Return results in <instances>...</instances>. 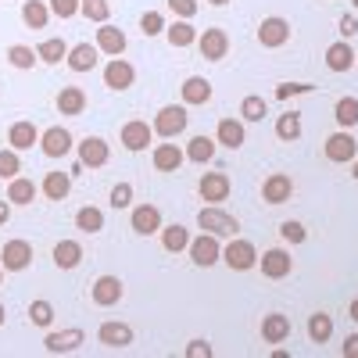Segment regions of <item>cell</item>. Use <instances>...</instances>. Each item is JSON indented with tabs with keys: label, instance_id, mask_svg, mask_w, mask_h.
<instances>
[{
	"label": "cell",
	"instance_id": "obj_1",
	"mask_svg": "<svg viewBox=\"0 0 358 358\" xmlns=\"http://www.w3.org/2000/svg\"><path fill=\"white\" fill-rule=\"evenodd\" d=\"M197 226L204 233H215L219 241L222 236H236L241 233V222H236V215H229L222 204H204L201 212H197Z\"/></svg>",
	"mask_w": 358,
	"mask_h": 358
},
{
	"label": "cell",
	"instance_id": "obj_2",
	"mask_svg": "<svg viewBox=\"0 0 358 358\" xmlns=\"http://www.w3.org/2000/svg\"><path fill=\"white\" fill-rule=\"evenodd\" d=\"M187 122H190L187 104H165V108L155 115L151 129H155V136H162V140H176L179 133L187 129Z\"/></svg>",
	"mask_w": 358,
	"mask_h": 358
},
{
	"label": "cell",
	"instance_id": "obj_3",
	"mask_svg": "<svg viewBox=\"0 0 358 358\" xmlns=\"http://www.w3.org/2000/svg\"><path fill=\"white\" fill-rule=\"evenodd\" d=\"M322 155L326 162H334V165H351L358 158V143L351 136V129H337L322 140Z\"/></svg>",
	"mask_w": 358,
	"mask_h": 358
},
{
	"label": "cell",
	"instance_id": "obj_4",
	"mask_svg": "<svg viewBox=\"0 0 358 358\" xmlns=\"http://www.w3.org/2000/svg\"><path fill=\"white\" fill-rule=\"evenodd\" d=\"M222 262L233 273H248V268H258V251H255L251 241H244V236H229V244L222 248Z\"/></svg>",
	"mask_w": 358,
	"mask_h": 358
},
{
	"label": "cell",
	"instance_id": "obj_5",
	"mask_svg": "<svg viewBox=\"0 0 358 358\" xmlns=\"http://www.w3.org/2000/svg\"><path fill=\"white\" fill-rule=\"evenodd\" d=\"M197 50L204 62H222V57L229 54V36H226V29L219 25H208L197 33Z\"/></svg>",
	"mask_w": 358,
	"mask_h": 358
},
{
	"label": "cell",
	"instance_id": "obj_6",
	"mask_svg": "<svg viewBox=\"0 0 358 358\" xmlns=\"http://www.w3.org/2000/svg\"><path fill=\"white\" fill-rule=\"evenodd\" d=\"M187 251H190V262H194L197 268H212L215 262H222V244H219V236H215V233H201V236H194Z\"/></svg>",
	"mask_w": 358,
	"mask_h": 358
},
{
	"label": "cell",
	"instance_id": "obj_7",
	"mask_svg": "<svg viewBox=\"0 0 358 358\" xmlns=\"http://www.w3.org/2000/svg\"><path fill=\"white\" fill-rule=\"evenodd\" d=\"M76 151H79V162L86 165V169H104L108 162H111V147H108V140L104 136H83L79 143H76Z\"/></svg>",
	"mask_w": 358,
	"mask_h": 358
},
{
	"label": "cell",
	"instance_id": "obj_8",
	"mask_svg": "<svg viewBox=\"0 0 358 358\" xmlns=\"http://www.w3.org/2000/svg\"><path fill=\"white\" fill-rule=\"evenodd\" d=\"M118 136H122V147H126V151L140 155V151H147V147H151L155 129H151V122H143V118H129V122H122Z\"/></svg>",
	"mask_w": 358,
	"mask_h": 358
},
{
	"label": "cell",
	"instance_id": "obj_9",
	"mask_svg": "<svg viewBox=\"0 0 358 358\" xmlns=\"http://www.w3.org/2000/svg\"><path fill=\"white\" fill-rule=\"evenodd\" d=\"M97 341H101L104 348H111V351H126V348H133L136 334H133V326H129V322L108 319V322H101V330H97Z\"/></svg>",
	"mask_w": 358,
	"mask_h": 358
},
{
	"label": "cell",
	"instance_id": "obj_10",
	"mask_svg": "<svg viewBox=\"0 0 358 358\" xmlns=\"http://www.w3.org/2000/svg\"><path fill=\"white\" fill-rule=\"evenodd\" d=\"M76 147V140H72V133L65 129V126H47L43 133H40V151L47 155V158H65L69 151Z\"/></svg>",
	"mask_w": 358,
	"mask_h": 358
},
{
	"label": "cell",
	"instance_id": "obj_11",
	"mask_svg": "<svg viewBox=\"0 0 358 358\" xmlns=\"http://www.w3.org/2000/svg\"><path fill=\"white\" fill-rule=\"evenodd\" d=\"M258 268L265 280H287L294 273V258L283 248H268L265 255H258Z\"/></svg>",
	"mask_w": 358,
	"mask_h": 358
},
{
	"label": "cell",
	"instance_id": "obj_12",
	"mask_svg": "<svg viewBox=\"0 0 358 358\" xmlns=\"http://www.w3.org/2000/svg\"><path fill=\"white\" fill-rule=\"evenodd\" d=\"M122 294H126V287H122L118 276H97L94 283H90V297H94L97 308H115L118 301H122Z\"/></svg>",
	"mask_w": 358,
	"mask_h": 358
},
{
	"label": "cell",
	"instance_id": "obj_13",
	"mask_svg": "<svg viewBox=\"0 0 358 358\" xmlns=\"http://www.w3.org/2000/svg\"><path fill=\"white\" fill-rule=\"evenodd\" d=\"M287 40H290V22H287V18H280V15L262 18V25H258V43H262L265 50H276V47H283Z\"/></svg>",
	"mask_w": 358,
	"mask_h": 358
},
{
	"label": "cell",
	"instance_id": "obj_14",
	"mask_svg": "<svg viewBox=\"0 0 358 358\" xmlns=\"http://www.w3.org/2000/svg\"><path fill=\"white\" fill-rule=\"evenodd\" d=\"M229 190H233V183H229L226 172H204V176L197 179V194H201V201H208V204H222V201L229 197Z\"/></svg>",
	"mask_w": 358,
	"mask_h": 358
},
{
	"label": "cell",
	"instance_id": "obj_15",
	"mask_svg": "<svg viewBox=\"0 0 358 358\" xmlns=\"http://www.w3.org/2000/svg\"><path fill=\"white\" fill-rule=\"evenodd\" d=\"M136 83V69L126 62V57H111L104 65V86L115 90V94H126V90Z\"/></svg>",
	"mask_w": 358,
	"mask_h": 358
},
{
	"label": "cell",
	"instance_id": "obj_16",
	"mask_svg": "<svg viewBox=\"0 0 358 358\" xmlns=\"http://www.w3.org/2000/svg\"><path fill=\"white\" fill-rule=\"evenodd\" d=\"M29 262H33V244H29V241H8L4 251H0V265H4V273H25Z\"/></svg>",
	"mask_w": 358,
	"mask_h": 358
},
{
	"label": "cell",
	"instance_id": "obj_17",
	"mask_svg": "<svg viewBox=\"0 0 358 358\" xmlns=\"http://www.w3.org/2000/svg\"><path fill=\"white\" fill-rule=\"evenodd\" d=\"M83 344H86V334L79 330V326H72V330H54V334L43 337V348H47L50 355H72V351H79Z\"/></svg>",
	"mask_w": 358,
	"mask_h": 358
},
{
	"label": "cell",
	"instance_id": "obj_18",
	"mask_svg": "<svg viewBox=\"0 0 358 358\" xmlns=\"http://www.w3.org/2000/svg\"><path fill=\"white\" fill-rule=\"evenodd\" d=\"M129 226H133V233H140V236H151V233H162V208L158 204H136L133 208V215H129Z\"/></svg>",
	"mask_w": 358,
	"mask_h": 358
},
{
	"label": "cell",
	"instance_id": "obj_19",
	"mask_svg": "<svg viewBox=\"0 0 358 358\" xmlns=\"http://www.w3.org/2000/svg\"><path fill=\"white\" fill-rule=\"evenodd\" d=\"M290 197H294V179L287 172L265 176V183H262V201L265 204H287Z\"/></svg>",
	"mask_w": 358,
	"mask_h": 358
},
{
	"label": "cell",
	"instance_id": "obj_20",
	"mask_svg": "<svg viewBox=\"0 0 358 358\" xmlns=\"http://www.w3.org/2000/svg\"><path fill=\"white\" fill-rule=\"evenodd\" d=\"M94 43H97V50H101V54H108V57H122V54H126V47H129L126 33H122L118 25H111V22H104V25L97 29Z\"/></svg>",
	"mask_w": 358,
	"mask_h": 358
},
{
	"label": "cell",
	"instance_id": "obj_21",
	"mask_svg": "<svg viewBox=\"0 0 358 358\" xmlns=\"http://www.w3.org/2000/svg\"><path fill=\"white\" fill-rule=\"evenodd\" d=\"M355 47H351V40H334L330 47H326V57H322V62H326V69H330V72H337V76H344V72H351L355 69Z\"/></svg>",
	"mask_w": 358,
	"mask_h": 358
},
{
	"label": "cell",
	"instance_id": "obj_22",
	"mask_svg": "<svg viewBox=\"0 0 358 358\" xmlns=\"http://www.w3.org/2000/svg\"><path fill=\"white\" fill-rule=\"evenodd\" d=\"M212 83H208L204 76H190V79H183V86H179V97H183V104L187 108H201V104H208L212 101Z\"/></svg>",
	"mask_w": 358,
	"mask_h": 358
},
{
	"label": "cell",
	"instance_id": "obj_23",
	"mask_svg": "<svg viewBox=\"0 0 358 358\" xmlns=\"http://www.w3.org/2000/svg\"><path fill=\"white\" fill-rule=\"evenodd\" d=\"M215 143L229 147V151H241L248 143V129H244V118H222L219 129H215Z\"/></svg>",
	"mask_w": 358,
	"mask_h": 358
},
{
	"label": "cell",
	"instance_id": "obj_24",
	"mask_svg": "<svg viewBox=\"0 0 358 358\" xmlns=\"http://www.w3.org/2000/svg\"><path fill=\"white\" fill-rule=\"evenodd\" d=\"M97 57H101V50H97V43H76V47H69V57H65V62H69V69L72 72H94L97 69Z\"/></svg>",
	"mask_w": 358,
	"mask_h": 358
},
{
	"label": "cell",
	"instance_id": "obj_25",
	"mask_svg": "<svg viewBox=\"0 0 358 358\" xmlns=\"http://www.w3.org/2000/svg\"><path fill=\"white\" fill-rule=\"evenodd\" d=\"M258 330H262V341H265V344H283V341L290 337L294 326H290V319H287L283 312H268V315L262 319Z\"/></svg>",
	"mask_w": 358,
	"mask_h": 358
},
{
	"label": "cell",
	"instance_id": "obj_26",
	"mask_svg": "<svg viewBox=\"0 0 358 358\" xmlns=\"http://www.w3.org/2000/svg\"><path fill=\"white\" fill-rule=\"evenodd\" d=\"M40 143V133H36V122H29V118H18V122H11L8 129V147H15V151H29V147Z\"/></svg>",
	"mask_w": 358,
	"mask_h": 358
},
{
	"label": "cell",
	"instance_id": "obj_27",
	"mask_svg": "<svg viewBox=\"0 0 358 358\" xmlns=\"http://www.w3.org/2000/svg\"><path fill=\"white\" fill-rule=\"evenodd\" d=\"M40 194H43L47 201H69V194H72V176L62 172V169L47 172L43 183H40Z\"/></svg>",
	"mask_w": 358,
	"mask_h": 358
},
{
	"label": "cell",
	"instance_id": "obj_28",
	"mask_svg": "<svg viewBox=\"0 0 358 358\" xmlns=\"http://www.w3.org/2000/svg\"><path fill=\"white\" fill-rule=\"evenodd\" d=\"M151 162L158 172H179L187 162V151H179V143H158L151 151Z\"/></svg>",
	"mask_w": 358,
	"mask_h": 358
},
{
	"label": "cell",
	"instance_id": "obj_29",
	"mask_svg": "<svg viewBox=\"0 0 358 358\" xmlns=\"http://www.w3.org/2000/svg\"><path fill=\"white\" fill-rule=\"evenodd\" d=\"M54 108L62 115H69V118H76V115L86 111V94L79 86H62V90H57V97H54Z\"/></svg>",
	"mask_w": 358,
	"mask_h": 358
},
{
	"label": "cell",
	"instance_id": "obj_30",
	"mask_svg": "<svg viewBox=\"0 0 358 358\" xmlns=\"http://www.w3.org/2000/svg\"><path fill=\"white\" fill-rule=\"evenodd\" d=\"M83 262V244L79 241H57L54 244V265L65 268V273H72V268H79Z\"/></svg>",
	"mask_w": 358,
	"mask_h": 358
},
{
	"label": "cell",
	"instance_id": "obj_31",
	"mask_svg": "<svg viewBox=\"0 0 358 358\" xmlns=\"http://www.w3.org/2000/svg\"><path fill=\"white\" fill-rule=\"evenodd\" d=\"M165 40L176 47V50H183V47H194L197 43V29L187 22V18H176L172 25H165Z\"/></svg>",
	"mask_w": 358,
	"mask_h": 358
},
{
	"label": "cell",
	"instance_id": "obj_32",
	"mask_svg": "<svg viewBox=\"0 0 358 358\" xmlns=\"http://www.w3.org/2000/svg\"><path fill=\"white\" fill-rule=\"evenodd\" d=\"M215 151H219L215 136H190V143H187V162H194V165H208V162L215 158Z\"/></svg>",
	"mask_w": 358,
	"mask_h": 358
},
{
	"label": "cell",
	"instance_id": "obj_33",
	"mask_svg": "<svg viewBox=\"0 0 358 358\" xmlns=\"http://www.w3.org/2000/svg\"><path fill=\"white\" fill-rule=\"evenodd\" d=\"M190 229L187 226H179V222H172V226H162V248L169 251V255H179V251H187L190 248Z\"/></svg>",
	"mask_w": 358,
	"mask_h": 358
},
{
	"label": "cell",
	"instance_id": "obj_34",
	"mask_svg": "<svg viewBox=\"0 0 358 358\" xmlns=\"http://www.w3.org/2000/svg\"><path fill=\"white\" fill-rule=\"evenodd\" d=\"M8 201H11L15 208L33 204V201H36V183H33V179H25V176L8 179Z\"/></svg>",
	"mask_w": 358,
	"mask_h": 358
},
{
	"label": "cell",
	"instance_id": "obj_35",
	"mask_svg": "<svg viewBox=\"0 0 358 358\" xmlns=\"http://www.w3.org/2000/svg\"><path fill=\"white\" fill-rule=\"evenodd\" d=\"M22 22H25V29H47L50 25V4L47 0H25Z\"/></svg>",
	"mask_w": 358,
	"mask_h": 358
},
{
	"label": "cell",
	"instance_id": "obj_36",
	"mask_svg": "<svg viewBox=\"0 0 358 358\" xmlns=\"http://www.w3.org/2000/svg\"><path fill=\"white\" fill-rule=\"evenodd\" d=\"M330 337H334V315H326V312L308 315V341L312 344H330Z\"/></svg>",
	"mask_w": 358,
	"mask_h": 358
},
{
	"label": "cell",
	"instance_id": "obj_37",
	"mask_svg": "<svg viewBox=\"0 0 358 358\" xmlns=\"http://www.w3.org/2000/svg\"><path fill=\"white\" fill-rule=\"evenodd\" d=\"M301 133H305V126H301V115H297V111L276 115V136H280V140L294 143V140H301Z\"/></svg>",
	"mask_w": 358,
	"mask_h": 358
},
{
	"label": "cell",
	"instance_id": "obj_38",
	"mask_svg": "<svg viewBox=\"0 0 358 358\" xmlns=\"http://www.w3.org/2000/svg\"><path fill=\"white\" fill-rule=\"evenodd\" d=\"M76 229H83V233H101L104 229V212L101 208H94V204H83L79 212H76Z\"/></svg>",
	"mask_w": 358,
	"mask_h": 358
},
{
	"label": "cell",
	"instance_id": "obj_39",
	"mask_svg": "<svg viewBox=\"0 0 358 358\" xmlns=\"http://www.w3.org/2000/svg\"><path fill=\"white\" fill-rule=\"evenodd\" d=\"M36 62H40V54H36L33 47H25V43H11V47H8V65H11V69L29 72V69H36Z\"/></svg>",
	"mask_w": 358,
	"mask_h": 358
},
{
	"label": "cell",
	"instance_id": "obj_40",
	"mask_svg": "<svg viewBox=\"0 0 358 358\" xmlns=\"http://www.w3.org/2000/svg\"><path fill=\"white\" fill-rule=\"evenodd\" d=\"M334 118L341 129H355L358 126V97H341L334 104Z\"/></svg>",
	"mask_w": 358,
	"mask_h": 358
},
{
	"label": "cell",
	"instance_id": "obj_41",
	"mask_svg": "<svg viewBox=\"0 0 358 358\" xmlns=\"http://www.w3.org/2000/svg\"><path fill=\"white\" fill-rule=\"evenodd\" d=\"M36 54H40V62H43V65H62L65 57H69V47H65V40L50 36V40H43V43L36 47Z\"/></svg>",
	"mask_w": 358,
	"mask_h": 358
},
{
	"label": "cell",
	"instance_id": "obj_42",
	"mask_svg": "<svg viewBox=\"0 0 358 358\" xmlns=\"http://www.w3.org/2000/svg\"><path fill=\"white\" fill-rule=\"evenodd\" d=\"M79 15L90 18V22H97V25H104V22H111V4H108V0H79Z\"/></svg>",
	"mask_w": 358,
	"mask_h": 358
},
{
	"label": "cell",
	"instance_id": "obj_43",
	"mask_svg": "<svg viewBox=\"0 0 358 358\" xmlns=\"http://www.w3.org/2000/svg\"><path fill=\"white\" fill-rule=\"evenodd\" d=\"M265 115H268V104H265V97H258V94H248V97L241 101V118H244V122H262Z\"/></svg>",
	"mask_w": 358,
	"mask_h": 358
},
{
	"label": "cell",
	"instance_id": "obj_44",
	"mask_svg": "<svg viewBox=\"0 0 358 358\" xmlns=\"http://www.w3.org/2000/svg\"><path fill=\"white\" fill-rule=\"evenodd\" d=\"M29 322H33L36 330H50V322H54V305L43 301V297H40V301H33V305H29Z\"/></svg>",
	"mask_w": 358,
	"mask_h": 358
},
{
	"label": "cell",
	"instance_id": "obj_45",
	"mask_svg": "<svg viewBox=\"0 0 358 358\" xmlns=\"http://www.w3.org/2000/svg\"><path fill=\"white\" fill-rule=\"evenodd\" d=\"M15 176H22V158L15 147H4L0 151V179H15Z\"/></svg>",
	"mask_w": 358,
	"mask_h": 358
},
{
	"label": "cell",
	"instance_id": "obj_46",
	"mask_svg": "<svg viewBox=\"0 0 358 358\" xmlns=\"http://www.w3.org/2000/svg\"><path fill=\"white\" fill-rule=\"evenodd\" d=\"M312 90H315V83H280V86L273 90V97H276V101H290V97L312 94Z\"/></svg>",
	"mask_w": 358,
	"mask_h": 358
},
{
	"label": "cell",
	"instance_id": "obj_47",
	"mask_svg": "<svg viewBox=\"0 0 358 358\" xmlns=\"http://www.w3.org/2000/svg\"><path fill=\"white\" fill-rule=\"evenodd\" d=\"M280 236H283L287 244H305V241H308V229H305L301 222L287 219V222H280Z\"/></svg>",
	"mask_w": 358,
	"mask_h": 358
},
{
	"label": "cell",
	"instance_id": "obj_48",
	"mask_svg": "<svg viewBox=\"0 0 358 358\" xmlns=\"http://www.w3.org/2000/svg\"><path fill=\"white\" fill-rule=\"evenodd\" d=\"M140 33H143V36H162V33H165L162 11H147V15L140 18Z\"/></svg>",
	"mask_w": 358,
	"mask_h": 358
},
{
	"label": "cell",
	"instance_id": "obj_49",
	"mask_svg": "<svg viewBox=\"0 0 358 358\" xmlns=\"http://www.w3.org/2000/svg\"><path fill=\"white\" fill-rule=\"evenodd\" d=\"M129 204H133V183H115L111 187V208L122 212V208H129Z\"/></svg>",
	"mask_w": 358,
	"mask_h": 358
},
{
	"label": "cell",
	"instance_id": "obj_50",
	"mask_svg": "<svg viewBox=\"0 0 358 358\" xmlns=\"http://www.w3.org/2000/svg\"><path fill=\"white\" fill-rule=\"evenodd\" d=\"M165 4H169V11L176 15V18H194L197 11H201V4H197V0H165Z\"/></svg>",
	"mask_w": 358,
	"mask_h": 358
},
{
	"label": "cell",
	"instance_id": "obj_51",
	"mask_svg": "<svg viewBox=\"0 0 358 358\" xmlns=\"http://www.w3.org/2000/svg\"><path fill=\"white\" fill-rule=\"evenodd\" d=\"M54 18H76L79 15V0H47Z\"/></svg>",
	"mask_w": 358,
	"mask_h": 358
},
{
	"label": "cell",
	"instance_id": "obj_52",
	"mask_svg": "<svg viewBox=\"0 0 358 358\" xmlns=\"http://www.w3.org/2000/svg\"><path fill=\"white\" fill-rule=\"evenodd\" d=\"M183 355H187V358H212V355H215V348L208 344L204 337H197V341H190V344H187V351H183Z\"/></svg>",
	"mask_w": 358,
	"mask_h": 358
},
{
	"label": "cell",
	"instance_id": "obj_53",
	"mask_svg": "<svg viewBox=\"0 0 358 358\" xmlns=\"http://www.w3.org/2000/svg\"><path fill=\"white\" fill-rule=\"evenodd\" d=\"M337 33H341V40H351V36L358 33V18H355V15H341V22H337Z\"/></svg>",
	"mask_w": 358,
	"mask_h": 358
},
{
	"label": "cell",
	"instance_id": "obj_54",
	"mask_svg": "<svg viewBox=\"0 0 358 358\" xmlns=\"http://www.w3.org/2000/svg\"><path fill=\"white\" fill-rule=\"evenodd\" d=\"M341 355H344V358H358V334H348V337H344Z\"/></svg>",
	"mask_w": 358,
	"mask_h": 358
},
{
	"label": "cell",
	"instance_id": "obj_55",
	"mask_svg": "<svg viewBox=\"0 0 358 358\" xmlns=\"http://www.w3.org/2000/svg\"><path fill=\"white\" fill-rule=\"evenodd\" d=\"M11 208H15V204H11L8 197L0 201V226H8V222H11Z\"/></svg>",
	"mask_w": 358,
	"mask_h": 358
},
{
	"label": "cell",
	"instance_id": "obj_56",
	"mask_svg": "<svg viewBox=\"0 0 358 358\" xmlns=\"http://www.w3.org/2000/svg\"><path fill=\"white\" fill-rule=\"evenodd\" d=\"M348 315H351V322H358V297L351 301V308H348Z\"/></svg>",
	"mask_w": 358,
	"mask_h": 358
},
{
	"label": "cell",
	"instance_id": "obj_57",
	"mask_svg": "<svg viewBox=\"0 0 358 358\" xmlns=\"http://www.w3.org/2000/svg\"><path fill=\"white\" fill-rule=\"evenodd\" d=\"M351 176H355V179H358V158H355V162H351Z\"/></svg>",
	"mask_w": 358,
	"mask_h": 358
},
{
	"label": "cell",
	"instance_id": "obj_58",
	"mask_svg": "<svg viewBox=\"0 0 358 358\" xmlns=\"http://www.w3.org/2000/svg\"><path fill=\"white\" fill-rule=\"evenodd\" d=\"M208 4H215V8H222V4H229V0H208Z\"/></svg>",
	"mask_w": 358,
	"mask_h": 358
},
{
	"label": "cell",
	"instance_id": "obj_59",
	"mask_svg": "<svg viewBox=\"0 0 358 358\" xmlns=\"http://www.w3.org/2000/svg\"><path fill=\"white\" fill-rule=\"evenodd\" d=\"M0 326H4V305H0Z\"/></svg>",
	"mask_w": 358,
	"mask_h": 358
},
{
	"label": "cell",
	"instance_id": "obj_60",
	"mask_svg": "<svg viewBox=\"0 0 358 358\" xmlns=\"http://www.w3.org/2000/svg\"><path fill=\"white\" fill-rule=\"evenodd\" d=\"M0 283H4V265H0Z\"/></svg>",
	"mask_w": 358,
	"mask_h": 358
},
{
	"label": "cell",
	"instance_id": "obj_61",
	"mask_svg": "<svg viewBox=\"0 0 358 358\" xmlns=\"http://www.w3.org/2000/svg\"><path fill=\"white\" fill-rule=\"evenodd\" d=\"M351 4H355V8H358V0H351Z\"/></svg>",
	"mask_w": 358,
	"mask_h": 358
},
{
	"label": "cell",
	"instance_id": "obj_62",
	"mask_svg": "<svg viewBox=\"0 0 358 358\" xmlns=\"http://www.w3.org/2000/svg\"><path fill=\"white\" fill-rule=\"evenodd\" d=\"M355 65H358V57H355Z\"/></svg>",
	"mask_w": 358,
	"mask_h": 358
}]
</instances>
